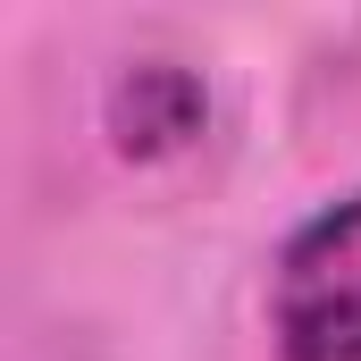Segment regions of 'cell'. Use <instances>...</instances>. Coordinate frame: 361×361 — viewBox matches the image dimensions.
<instances>
[{
  "label": "cell",
  "mask_w": 361,
  "mask_h": 361,
  "mask_svg": "<svg viewBox=\"0 0 361 361\" xmlns=\"http://www.w3.org/2000/svg\"><path fill=\"white\" fill-rule=\"evenodd\" d=\"M269 328L277 361H361V185L286 235Z\"/></svg>",
  "instance_id": "obj_1"
},
{
  "label": "cell",
  "mask_w": 361,
  "mask_h": 361,
  "mask_svg": "<svg viewBox=\"0 0 361 361\" xmlns=\"http://www.w3.org/2000/svg\"><path fill=\"white\" fill-rule=\"evenodd\" d=\"M202 118H210L202 85H193L185 68H160V59L135 68V76H118V92H109V135H118L126 160H160V152L193 143Z\"/></svg>",
  "instance_id": "obj_2"
}]
</instances>
